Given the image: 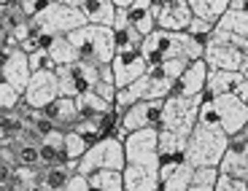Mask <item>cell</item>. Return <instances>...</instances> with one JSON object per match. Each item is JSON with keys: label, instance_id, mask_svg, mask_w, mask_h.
Instances as JSON below:
<instances>
[{"label": "cell", "instance_id": "46", "mask_svg": "<svg viewBox=\"0 0 248 191\" xmlns=\"http://www.w3.org/2000/svg\"><path fill=\"white\" fill-rule=\"evenodd\" d=\"M165 3H170V0H151V8L156 11V8H159V6H165Z\"/></svg>", "mask_w": 248, "mask_h": 191}, {"label": "cell", "instance_id": "3", "mask_svg": "<svg viewBox=\"0 0 248 191\" xmlns=\"http://www.w3.org/2000/svg\"><path fill=\"white\" fill-rule=\"evenodd\" d=\"M70 44H73L78 59L89 62L94 68L111 65V59L116 57V38H113L111 27H100V25H84L78 30L70 32Z\"/></svg>", "mask_w": 248, "mask_h": 191}, {"label": "cell", "instance_id": "37", "mask_svg": "<svg viewBox=\"0 0 248 191\" xmlns=\"http://www.w3.org/2000/svg\"><path fill=\"white\" fill-rule=\"evenodd\" d=\"M16 164L41 167V151H38V143H19V148H16Z\"/></svg>", "mask_w": 248, "mask_h": 191}, {"label": "cell", "instance_id": "7", "mask_svg": "<svg viewBox=\"0 0 248 191\" xmlns=\"http://www.w3.org/2000/svg\"><path fill=\"white\" fill-rule=\"evenodd\" d=\"M200 105H202V97H168L159 130H168L186 140L200 121Z\"/></svg>", "mask_w": 248, "mask_h": 191}, {"label": "cell", "instance_id": "44", "mask_svg": "<svg viewBox=\"0 0 248 191\" xmlns=\"http://www.w3.org/2000/svg\"><path fill=\"white\" fill-rule=\"evenodd\" d=\"M132 3H135V0H113V6L116 8H130Z\"/></svg>", "mask_w": 248, "mask_h": 191}, {"label": "cell", "instance_id": "2", "mask_svg": "<svg viewBox=\"0 0 248 191\" xmlns=\"http://www.w3.org/2000/svg\"><path fill=\"white\" fill-rule=\"evenodd\" d=\"M200 124L218 127L230 137L240 135L248 124V105L237 94H224V97H211L200 105Z\"/></svg>", "mask_w": 248, "mask_h": 191}, {"label": "cell", "instance_id": "39", "mask_svg": "<svg viewBox=\"0 0 248 191\" xmlns=\"http://www.w3.org/2000/svg\"><path fill=\"white\" fill-rule=\"evenodd\" d=\"M19 3V8L25 11V16L27 19H35L38 14H44L46 8H51L57 3V0H16Z\"/></svg>", "mask_w": 248, "mask_h": 191}, {"label": "cell", "instance_id": "26", "mask_svg": "<svg viewBox=\"0 0 248 191\" xmlns=\"http://www.w3.org/2000/svg\"><path fill=\"white\" fill-rule=\"evenodd\" d=\"M46 54H49V65L51 70L62 68V65H70V62L78 59V54H76L73 44H70L68 35H54L51 38V44L46 46Z\"/></svg>", "mask_w": 248, "mask_h": 191}, {"label": "cell", "instance_id": "36", "mask_svg": "<svg viewBox=\"0 0 248 191\" xmlns=\"http://www.w3.org/2000/svg\"><path fill=\"white\" fill-rule=\"evenodd\" d=\"M22 22H30V19H27L25 11L19 8V3H11V6H3V8H0V25L6 27L8 32H11L16 25H22Z\"/></svg>", "mask_w": 248, "mask_h": 191}, {"label": "cell", "instance_id": "6", "mask_svg": "<svg viewBox=\"0 0 248 191\" xmlns=\"http://www.w3.org/2000/svg\"><path fill=\"white\" fill-rule=\"evenodd\" d=\"M127 167V154H124V140L108 135L103 140L92 143L87 148V154L78 162V173L81 175H92L97 170H113V173H124Z\"/></svg>", "mask_w": 248, "mask_h": 191}, {"label": "cell", "instance_id": "13", "mask_svg": "<svg viewBox=\"0 0 248 191\" xmlns=\"http://www.w3.org/2000/svg\"><path fill=\"white\" fill-rule=\"evenodd\" d=\"M111 70H113L116 89H124V87H130V84H135L140 75H146V70H149V62H146L143 51L119 49L116 57L111 59Z\"/></svg>", "mask_w": 248, "mask_h": 191}, {"label": "cell", "instance_id": "11", "mask_svg": "<svg viewBox=\"0 0 248 191\" xmlns=\"http://www.w3.org/2000/svg\"><path fill=\"white\" fill-rule=\"evenodd\" d=\"M60 97V81H57L54 70H38L30 75L25 92H22V105L27 111H41L49 103Z\"/></svg>", "mask_w": 248, "mask_h": 191}, {"label": "cell", "instance_id": "9", "mask_svg": "<svg viewBox=\"0 0 248 191\" xmlns=\"http://www.w3.org/2000/svg\"><path fill=\"white\" fill-rule=\"evenodd\" d=\"M54 73H57V81H60V97H73V100L92 92L100 78V68H94V65H89L84 59L62 65Z\"/></svg>", "mask_w": 248, "mask_h": 191}, {"label": "cell", "instance_id": "35", "mask_svg": "<svg viewBox=\"0 0 248 191\" xmlns=\"http://www.w3.org/2000/svg\"><path fill=\"white\" fill-rule=\"evenodd\" d=\"M73 132H78V135L89 143H97V140H103V137H108L106 132H103V127H100V118H78Z\"/></svg>", "mask_w": 248, "mask_h": 191}, {"label": "cell", "instance_id": "14", "mask_svg": "<svg viewBox=\"0 0 248 191\" xmlns=\"http://www.w3.org/2000/svg\"><path fill=\"white\" fill-rule=\"evenodd\" d=\"M65 191H124V180L122 173H113V170H97L92 175L73 173Z\"/></svg>", "mask_w": 248, "mask_h": 191}, {"label": "cell", "instance_id": "34", "mask_svg": "<svg viewBox=\"0 0 248 191\" xmlns=\"http://www.w3.org/2000/svg\"><path fill=\"white\" fill-rule=\"evenodd\" d=\"M92 146L89 140H84V137L78 135V132H65V143H62V151H65V156H68L70 162H81V156L87 154V148Z\"/></svg>", "mask_w": 248, "mask_h": 191}, {"label": "cell", "instance_id": "27", "mask_svg": "<svg viewBox=\"0 0 248 191\" xmlns=\"http://www.w3.org/2000/svg\"><path fill=\"white\" fill-rule=\"evenodd\" d=\"M76 105H78L81 118H103L106 113L113 111V103L97 97L94 92H87V94H81V97H76Z\"/></svg>", "mask_w": 248, "mask_h": 191}, {"label": "cell", "instance_id": "48", "mask_svg": "<svg viewBox=\"0 0 248 191\" xmlns=\"http://www.w3.org/2000/svg\"><path fill=\"white\" fill-rule=\"evenodd\" d=\"M240 135H243V137H246V143H248V124H246V130H243V132H240Z\"/></svg>", "mask_w": 248, "mask_h": 191}, {"label": "cell", "instance_id": "38", "mask_svg": "<svg viewBox=\"0 0 248 191\" xmlns=\"http://www.w3.org/2000/svg\"><path fill=\"white\" fill-rule=\"evenodd\" d=\"M213 30H216L213 22H208V19H197V16H194L192 22H189V27H186V32H189L192 38H197L200 44H205V41L213 35Z\"/></svg>", "mask_w": 248, "mask_h": 191}, {"label": "cell", "instance_id": "45", "mask_svg": "<svg viewBox=\"0 0 248 191\" xmlns=\"http://www.w3.org/2000/svg\"><path fill=\"white\" fill-rule=\"evenodd\" d=\"M240 73H243V78L248 81V51H246V62H243V68H240Z\"/></svg>", "mask_w": 248, "mask_h": 191}, {"label": "cell", "instance_id": "42", "mask_svg": "<svg viewBox=\"0 0 248 191\" xmlns=\"http://www.w3.org/2000/svg\"><path fill=\"white\" fill-rule=\"evenodd\" d=\"M230 8L232 11H246L248 14V0H230Z\"/></svg>", "mask_w": 248, "mask_h": 191}, {"label": "cell", "instance_id": "23", "mask_svg": "<svg viewBox=\"0 0 248 191\" xmlns=\"http://www.w3.org/2000/svg\"><path fill=\"white\" fill-rule=\"evenodd\" d=\"M0 73L6 75L8 81H11L14 87L19 89V92H25L27 81H30L32 70H30V59H27V54L22 49H11V54H8L6 65L0 68Z\"/></svg>", "mask_w": 248, "mask_h": 191}, {"label": "cell", "instance_id": "19", "mask_svg": "<svg viewBox=\"0 0 248 191\" xmlns=\"http://www.w3.org/2000/svg\"><path fill=\"white\" fill-rule=\"evenodd\" d=\"M65 6H73L84 14L87 25H100V27H111L116 19V6L113 0H57Z\"/></svg>", "mask_w": 248, "mask_h": 191}, {"label": "cell", "instance_id": "22", "mask_svg": "<svg viewBox=\"0 0 248 191\" xmlns=\"http://www.w3.org/2000/svg\"><path fill=\"white\" fill-rule=\"evenodd\" d=\"M243 73H232V70H208V81H205L202 97H224V94H237L243 84Z\"/></svg>", "mask_w": 248, "mask_h": 191}, {"label": "cell", "instance_id": "5", "mask_svg": "<svg viewBox=\"0 0 248 191\" xmlns=\"http://www.w3.org/2000/svg\"><path fill=\"white\" fill-rule=\"evenodd\" d=\"M246 51H248L246 38L230 35V32H224L216 27L213 35L205 41L202 59L208 62L211 70H232V73H240L243 62H246Z\"/></svg>", "mask_w": 248, "mask_h": 191}, {"label": "cell", "instance_id": "43", "mask_svg": "<svg viewBox=\"0 0 248 191\" xmlns=\"http://www.w3.org/2000/svg\"><path fill=\"white\" fill-rule=\"evenodd\" d=\"M237 97H240L243 103L248 105V81H243V84H240V89H237Z\"/></svg>", "mask_w": 248, "mask_h": 191}, {"label": "cell", "instance_id": "24", "mask_svg": "<svg viewBox=\"0 0 248 191\" xmlns=\"http://www.w3.org/2000/svg\"><path fill=\"white\" fill-rule=\"evenodd\" d=\"M111 30H113V38H116V51L119 49H130V51H140L143 49V35L127 22L124 8H116V19H113Z\"/></svg>", "mask_w": 248, "mask_h": 191}, {"label": "cell", "instance_id": "47", "mask_svg": "<svg viewBox=\"0 0 248 191\" xmlns=\"http://www.w3.org/2000/svg\"><path fill=\"white\" fill-rule=\"evenodd\" d=\"M11 3H16V0H0V8H3V6H11Z\"/></svg>", "mask_w": 248, "mask_h": 191}, {"label": "cell", "instance_id": "40", "mask_svg": "<svg viewBox=\"0 0 248 191\" xmlns=\"http://www.w3.org/2000/svg\"><path fill=\"white\" fill-rule=\"evenodd\" d=\"M216 191H248V183H246V180H240V178H232V175H221V173H218Z\"/></svg>", "mask_w": 248, "mask_h": 191}, {"label": "cell", "instance_id": "16", "mask_svg": "<svg viewBox=\"0 0 248 191\" xmlns=\"http://www.w3.org/2000/svg\"><path fill=\"white\" fill-rule=\"evenodd\" d=\"M156 19V30H168V32H186L189 22L194 19L189 0H170L165 6H159L154 11Z\"/></svg>", "mask_w": 248, "mask_h": 191}, {"label": "cell", "instance_id": "49", "mask_svg": "<svg viewBox=\"0 0 248 191\" xmlns=\"http://www.w3.org/2000/svg\"><path fill=\"white\" fill-rule=\"evenodd\" d=\"M0 191H6V186H0Z\"/></svg>", "mask_w": 248, "mask_h": 191}, {"label": "cell", "instance_id": "12", "mask_svg": "<svg viewBox=\"0 0 248 191\" xmlns=\"http://www.w3.org/2000/svg\"><path fill=\"white\" fill-rule=\"evenodd\" d=\"M162 111H165V100H140V103L130 105L122 113V130L130 135L138 130H159L162 127Z\"/></svg>", "mask_w": 248, "mask_h": 191}, {"label": "cell", "instance_id": "21", "mask_svg": "<svg viewBox=\"0 0 248 191\" xmlns=\"http://www.w3.org/2000/svg\"><path fill=\"white\" fill-rule=\"evenodd\" d=\"M122 180H124V191H162L159 170H154V167L127 164L122 173Z\"/></svg>", "mask_w": 248, "mask_h": 191}, {"label": "cell", "instance_id": "18", "mask_svg": "<svg viewBox=\"0 0 248 191\" xmlns=\"http://www.w3.org/2000/svg\"><path fill=\"white\" fill-rule=\"evenodd\" d=\"M218 173L240 178L248 183V143L243 135L230 137V146H227V154H224L221 164H218Z\"/></svg>", "mask_w": 248, "mask_h": 191}, {"label": "cell", "instance_id": "29", "mask_svg": "<svg viewBox=\"0 0 248 191\" xmlns=\"http://www.w3.org/2000/svg\"><path fill=\"white\" fill-rule=\"evenodd\" d=\"M38 173H41V167H11V180H8L6 191H38Z\"/></svg>", "mask_w": 248, "mask_h": 191}, {"label": "cell", "instance_id": "20", "mask_svg": "<svg viewBox=\"0 0 248 191\" xmlns=\"http://www.w3.org/2000/svg\"><path fill=\"white\" fill-rule=\"evenodd\" d=\"M41 113L62 132H70L76 127V121L81 118L78 116V105H76L73 97H57L54 103H49L46 108H41Z\"/></svg>", "mask_w": 248, "mask_h": 191}, {"label": "cell", "instance_id": "31", "mask_svg": "<svg viewBox=\"0 0 248 191\" xmlns=\"http://www.w3.org/2000/svg\"><path fill=\"white\" fill-rule=\"evenodd\" d=\"M216 27L224 32H230V35H237V38H246L248 41V14L246 11H232V8H227V14L216 22Z\"/></svg>", "mask_w": 248, "mask_h": 191}, {"label": "cell", "instance_id": "25", "mask_svg": "<svg viewBox=\"0 0 248 191\" xmlns=\"http://www.w3.org/2000/svg\"><path fill=\"white\" fill-rule=\"evenodd\" d=\"M127 14V22L140 32L143 38L151 35L156 30V19H154V8H151V0H135L130 8H124Z\"/></svg>", "mask_w": 248, "mask_h": 191}, {"label": "cell", "instance_id": "32", "mask_svg": "<svg viewBox=\"0 0 248 191\" xmlns=\"http://www.w3.org/2000/svg\"><path fill=\"white\" fill-rule=\"evenodd\" d=\"M192 178H194V167L189 162H184L181 167H175L170 173V178L162 180V191H189Z\"/></svg>", "mask_w": 248, "mask_h": 191}, {"label": "cell", "instance_id": "15", "mask_svg": "<svg viewBox=\"0 0 248 191\" xmlns=\"http://www.w3.org/2000/svg\"><path fill=\"white\" fill-rule=\"evenodd\" d=\"M184 162H186V140L168 130H159V180L170 178V173Z\"/></svg>", "mask_w": 248, "mask_h": 191}, {"label": "cell", "instance_id": "4", "mask_svg": "<svg viewBox=\"0 0 248 191\" xmlns=\"http://www.w3.org/2000/svg\"><path fill=\"white\" fill-rule=\"evenodd\" d=\"M230 146V135L221 132L218 127L200 124L186 137V162L192 167H218Z\"/></svg>", "mask_w": 248, "mask_h": 191}, {"label": "cell", "instance_id": "10", "mask_svg": "<svg viewBox=\"0 0 248 191\" xmlns=\"http://www.w3.org/2000/svg\"><path fill=\"white\" fill-rule=\"evenodd\" d=\"M124 154H127V164L159 170V130L149 127V130L130 132L124 137Z\"/></svg>", "mask_w": 248, "mask_h": 191}, {"label": "cell", "instance_id": "33", "mask_svg": "<svg viewBox=\"0 0 248 191\" xmlns=\"http://www.w3.org/2000/svg\"><path fill=\"white\" fill-rule=\"evenodd\" d=\"M19 105H22V92L14 87L6 75L0 73V111L11 113V111H16Z\"/></svg>", "mask_w": 248, "mask_h": 191}, {"label": "cell", "instance_id": "30", "mask_svg": "<svg viewBox=\"0 0 248 191\" xmlns=\"http://www.w3.org/2000/svg\"><path fill=\"white\" fill-rule=\"evenodd\" d=\"M189 6H192V14L197 19H208V22L216 25L218 19L227 14L230 0H189Z\"/></svg>", "mask_w": 248, "mask_h": 191}, {"label": "cell", "instance_id": "8", "mask_svg": "<svg viewBox=\"0 0 248 191\" xmlns=\"http://www.w3.org/2000/svg\"><path fill=\"white\" fill-rule=\"evenodd\" d=\"M84 25H87L84 14L73 6H65V3H54L44 14L30 19L32 35H70L73 30H78Z\"/></svg>", "mask_w": 248, "mask_h": 191}, {"label": "cell", "instance_id": "1", "mask_svg": "<svg viewBox=\"0 0 248 191\" xmlns=\"http://www.w3.org/2000/svg\"><path fill=\"white\" fill-rule=\"evenodd\" d=\"M143 57L151 65H159V62L168 59H202L205 54V44H200L197 38H192L189 32H168V30H154L151 35L143 38Z\"/></svg>", "mask_w": 248, "mask_h": 191}, {"label": "cell", "instance_id": "17", "mask_svg": "<svg viewBox=\"0 0 248 191\" xmlns=\"http://www.w3.org/2000/svg\"><path fill=\"white\" fill-rule=\"evenodd\" d=\"M208 62L205 59H194L186 65V70L181 73V78L175 81L173 94L170 97H202L205 92V81H208Z\"/></svg>", "mask_w": 248, "mask_h": 191}, {"label": "cell", "instance_id": "41", "mask_svg": "<svg viewBox=\"0 0 248 191\" xmlns=\"http://www.w3.org/2000/svg\"><path fill=\"white\" fill-rule=\"evenodd\" d=\"M8 180H11V164L0 162V186H8Z\"/></svg>", "mask_w": 248, "mask_h": 191}, {"label": "cell", "instance_id": "28", "mask_svg": "<svg viewBox=\"0 0 248 191\" xmlns=\"http://www.w3.org/2000/svg\"><path fill=\"white\" fill-rule=\"evenodd\" d=\"M70 175L73 173L68 167H41V173H38V191H65Z\"/></svg>", "mask_w": 248, "mask_h": 191}]
</instances>
